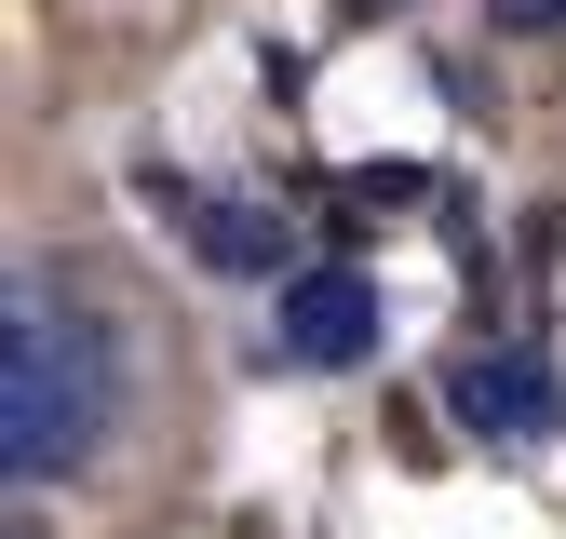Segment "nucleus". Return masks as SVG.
Returning <instances> with one entry per match:
<instances>
[{
	"instance_id": "nucleus-1",
	"label": "nucleus",
	"mask_w": 566,
	"mask_h": 539,
	"mask_svg": "<svg viewBox=\"0 0 566 539\" xmlns=\"http://www.w3.org/2000/svg\"><path fill=\"white\" fill-rule=\"evenodd\" d=\"M108 378H122L108 324L54 270H14L0 284V472L14 486H67L108 432Z\"/></svg>"
},
{
	"instance_id": "nucleus-2",
	"label": "nucleus",
	"mask_w": 566,
	"mask_h": 539,
	"mask_svg": "<svg viewBox=\"0 0 566 539\" xmlns=\"http://www.w3.org/2000/svg\"><path fill=\"white\" fill-rule=\"evenodd\" d=\"M446 404H459L485 445H553V432H566V378L526 364V351H472V364H446Z\"/></svg>"
},
{
	"instance_id": "nucleus-3",
	"label": "nucleus",
	"mask_w": 566,
	"mask_h": 539,
	"mask_svg": "<svg viewBox=\"0 0 566 539\" xmlns=\"http://www.w3.org/2000/svg\"><path fill=\"white\" fill-rule=\"evenodd\" d=\"M378 284L365 270H297V284H283V364H378Z\"/></svg>"
},
{
	"instance_id": "nucleus-4",
	"label": "nucleus",
	"mask_w": 566,
	"mask_h": 539,
	"mask_svg": "<svg viewBox=\"0 0 566 539\" xmlns=\"http://www.w3.org/2000/svg\"><path fill=\"white\" fill-rule=\"evenodd\" d=\"M189 256L217 270V284H283V270H297V230H283L270 202H202V216H189Z\"/></svg>"
},
{
	"instance_id": "nucleus-5",
	"label": "nucleus",
	"mask_w": 566,
	"mask_h": 539,
	"mask_svg": "<svg viewBox=\"0 0 566 539\" xmlns=\"http://www.w3.org/2000/svg\"><path fill=\"white\" fill-rule=\"evenodd\" d=\"M500 14H513V28H553V14H566V0H500Z\"/></svg>"
}]
</instances>
